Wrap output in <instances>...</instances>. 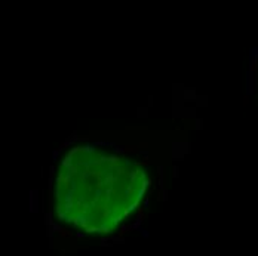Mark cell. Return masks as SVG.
Wrapping results in <instances>:
<instances>
[{
	"label": "cell",
	"instance_id": "6da1fadb",
	"mask_svg": "<svg viewBox=\"0 0 258 256\" xmlns=\"http://www.w3.org/2000/svg\"><path fill=\"white\" fill-rule=\"evenodd\" d=\"M137 161L97 145L73 147L55 176L58 219L89 234H108L137 210L149 188Z\"/></svg>",
	"mask_w": 258,
	"mask_h": 256
}]
</instances>
